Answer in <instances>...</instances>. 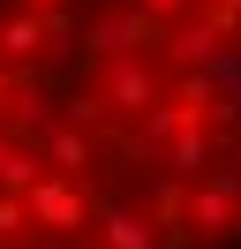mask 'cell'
<instances>
[{
	"instance_id": "6da1fadb",
	"label": "cell",
	"mask_w": 241,
	"mask_h": 249,
	"mask_svg": "<svg viewBox=\"0 0 241 249\" xmlns=\"http://www.w3.org/2000/svg\"><path fill=\"white\" fill-rule=\"evenodd\" d=\"M23 212H30V227H38V234H83V227H90V181L45 166L38 181L23 189Z\"/></svg>"
},
{
	"instance_id": "7a4b0ae2",
	"label": "cell",
	"mask_w": 241,
	"mask_h": 249,
	"mask_svg": "<svg viewBox=\"0 0 241 249\" xmlns=\"http://www.w3.org/2000/svg\"><path fill=\"white\" fill-rule=\"evenodd\" d=\"M143 46H166V16H151L143 0H128L113 23H90V31H83V61H105V53H143Z\"/></svg>"
},
{
	"instance_id": "3957f363",
	"label": "cell",
	"mask_w": 241,
	"mask_h": 249,
	"mask_svg": "<svg viewBox=\"0 0 241 249\" xmlns=\"http://www.w3.org/2000/svg\"><path fill=\"white\" fill-rule=\"evenodd\" d=\"M234 204H241V174L234 166H204V174H196V189H189V227H196V242H219L226 219H234Z\"/></svg>"
},
{
	"instance_id": "277c9868",
	"label": "cell",
	"mask_w": 241,
	"mask_h": 249,
	"mask_svg": "<svg viewBox=\"0 0 241 249\" xmlns=\"http://www.w3.org/2000/svg\"><path fill=\"white\" fill-rule=\"evenodd\" d=\"M90 212H98V242H105V249H158L151 212H128V204L98 196V189H90Z\"/></svg>"
},
{
	"instance_id": "5b68a950",
	"label": "cell",
	"mask_w": 241,
	"mask_h": 249,
	"mask_svg": "<svg viewBox=\"0 0 241 249\" xmlns=\"http://www.w3.org/2000/svg\"><path fill=\"white\" fill-rule=\"evenodd\" d=\"M151 98H158V76H151L136 53H113V68H105V106L113 113H143Z\"/></svg>"
},
{
	"instance_id": "8992f818",
	"label": "cell",
	"mask_w": 241,
	"mask_h": 249,
	"mask_svg": "<svg viewBox=\"0 0 241 249\" xmlns=\"http://www.w3.org/2000/svg\"><path fill=\"white\" fill-rule=\"evenodd\" d=\"M38 159H45L53 174H75V181H83L90 159H98V136L75 128V121H60V128H45V136H38Z\"/></svg>"
},
{
	"instance_id": "52a82bcc",
	"label": "cell",
	"mask_w": 241,
	"mask_h": 249,
	"mask_svg": "<svg viewBox=\"0 0 241 249\" xmlns=\"http://www.w3.org/2000/svg\"><path fill=\"white\" fill-rule=\"evenodd\" d=\"M158 151H166V166H173L181 181H196V174L211 166V128H204V121H181L173 136L158 143Z\"/></svg>"
},
{
	"instance_id": "ba28073f",
	"label": "cell",
	"mask_w": 241,
	"mask_h": 249,
	"mask_svg": "<svg viewBox=\"0 0 241 249\" xmlns=\"http://www.w3.org/2000/svg\"><path fill=\"white\" fill-rule=\"evenodd\" d=\"M38 53H45L38 8H8V16H0V61H38Z\"/></svg>"
},
{
	"instance_id": "9c48e42d",
	"label": "cell",
	"mask_w": 241,
	"mask_h": 249,
	"mask_svg": "<svg viewBox=\"0 0 241 249\" xmlns=\"http://www.w3.org/2000/svg\"><path fill=\"white\" fill-rule=\"evenodd\" d=\"M166 46H173V61H181V68H204L211 53H219V31H211L204 16H196V23H181V31L166 23Z\"/></svg>"
},
{
	"instance_id": "30bf717a",
	"label": "cell",
	"mask_w": 241,
	"mask_h": 249,
	"mask_svg": "<svg viewBox=\"0 0 241 249\" xmlns=\"http://www.w3.org/2000/svg\"><path fill=\"white\" fill-rule=\"evenodd\" d=\"M38 174H45V159L30 151V143H15V136L0 143V189H15V196H23V189L38 181Z\"/></svg>"
},
{
	"instance_id": "8fae6325",
	"label": "cell",
	"mask_w": 241,
	"mask_h": 249,
	"mask_svg": "<svg viewBox=\"0 0 241 249\" xmlns=\"http://www.w3.org/2000/svg\"><path fill=\"white\" fill-rule=\"evenodd\" d=\"M68 121L75 128H90V136H105V128H113V106H105V91H68Z\"/></svg>"
},
{
	"instance_id": "7c38bea8",
	"label": "cell",
	"mask_w": 241,
	"mask_h": 249,
	"mask_svg": "<svg viewBox=\"0 0 241 249\" xmlns=\"http://www.w3.org/2000/svg\"><path fill=\"white\" fill-rule=\"evenodd\" d=\"M181 121H196V113H189V106H181V98H166V106H158V98H151V113H143V128H136V136H143V143H151V151H158V143H166V136H173V128H181Z\"/></svg>"
},
{
	"instance_id": "4fadbf2b",
	"label": "cell",
	"mask_w": 241,
	"mask_h": 249,
	"mask_svg": "<svg viewBox=\"0 0 241 249\" xmlns=\"http://www.w3.org/2000/svg\"><path fill=\"white\" fill-rule=\"evenodd\" d=\"M173 98H181V106H189V113H196V121H204V113H211V106H219V98H226V91H219V83H211V68H189V76H181V83H173Z\"/></svg>"
},
{
	"instance_id": "5bb4252c",
	"label": "cell",
	"mask_w": 241,
	"mask_h": 249,
	"mask_svg": "<svg viewBox=\"0 0 241 249\" xmlns=\"http://www.w3.org/2000/svg\"><path fill=\"white\" fill-rule=\"evenodd\" d=\"M189 219V189H181V174L173 181H158V196H151V227H181Z\"/></svg>"
},
{
	"instance_id": "9a60e30c",
	"label": "cell",
	"mask_w": 241,
	"mask_h": 249,
	"mask_svg": "<svg viewBox=\"0 0 241 249\" xmlns=\"http://www.w3.org/2000/svg\"><path fill=\"white\" fill-rule=\"evenodd\" d=\"M211 83H219V91H241V46H226V38H219V53H211Z\"/></svg>"
},
{
	"instance_id": "2e32d148",
	"label": "cell",
	"mask_w": 241,
	"mask_h": 249,
	"mask_svg": "<svg viewBox=\"0 0 241 249\" xmlns=\"http://www.w3.org/2000/svg\"><path fill=\"white\" fill-rule=\"evenodd\" d=\"M23 227H30L23 196H15V189H0V242H23Z\"/></svg>"
},
{
	"instance_id": "e0dca14e",
	"label": "cell",
	"mask_w": 241,
	"mask_h": 249,
	"mask_svg": "<svg viewBox=\"0 0 241 249\" xmlns=\"http://www.w3.org/2000/svg\"><path fill=\"white\" fill-rule=\"evenodd\" d=\"M196 8H204V23H211V31H241V0H196Z\"/></svg>"
},
{
	"instance_id": "ac0fdd59",
	"label": "cell",
	"mask_w": 241,
	"mask_h": 249,
	"mask_svg": "<svg viewBox=\"0 0 241 249\" xmlns=\"http://www.w3.org/2000/svg\"><path fill=\"white\" fill-rule=\"evenodd\" d=\"M23 249H83V234H45V242H23Z\"/></svg>"
},
{
	"instance_id": "d6986e66",
	"label": "cell",
	"mask_w": 241,
	"mask_h": 249,
	"mask_svg": "<svg viewBox=\"0 0 241 249\" xmlns=\"http://www.w3.org/2000/svg\"><path fill=\"white\" fill-rule=\"evenodd\" d=\"M143 8H151V16H166V23H173L181 8H196V0H143Z\"/></svg>"
},
{
	"instance_id": "ffe728a7",
	"label": "cell",
	"mask_w": 241,
	"mask_h": 249,
	"mask_svg": "<svg viewBox=\"0 0 241 249\" xmlns=\"http://www.w3.org/2000/svg\"><path fill=\"white\" fill-rule=\"evenodd\" d=\"M226 249H241V204H234V219H226V234H219Z\"/></svg>"
},
{
	"instance_id": "44dd1931",
	"label": "cell",
	"mask_w": 241,
	"mask_h": 249,
	"mask_svg": "<svg viewBox=\"0 0 241 249\" xmlns=\"http://www.w3.org/2000/svg\"><path fill=\"white\" fill-rule=\"evenodd\" d=\"M15 8H53V0H15Z\"/></svg>"
},
{
	"instance_id": "7402d4cb",
	"label": "cell",
	"mask_w": 241,
	"mask_h": 249,
	"mask_svg": "<svg viewBox=\"0 0 241 249\" xmlns=\"http://www.w3.org/2000/svg\"><path fill=\"white\" fill-rule=\"evenodd\" d=\"M105 8H128V0H105Z\"/></svg>"
},
{
	"instance_id": "603a6c76",
	"label": "cell",
	"mask_w": 241,
	"mask_h": 249,
	"mask_svg": "<svg viewBox=\"0 0 241 249\" xmlns=\"http://www.w3.org/2000/svg\"><path fill=\"white\" fill-rule=\"evenodd\" d=\"M0 249H23V242H0Z\"/></svg>"
}]
</instances>
